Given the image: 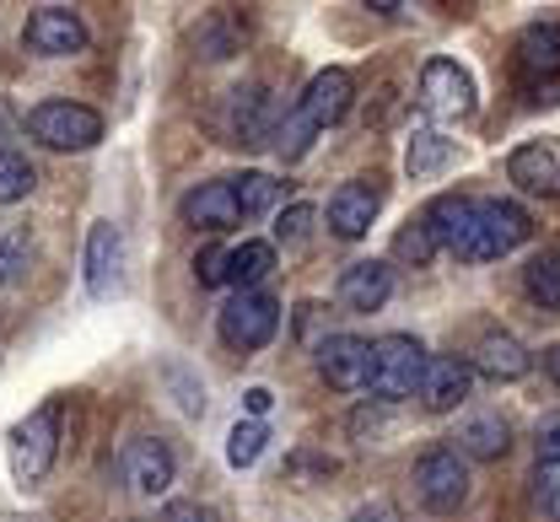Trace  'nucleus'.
<instances>
[{
  "instance_id": "11",
  "label": "nucleus",
  "mask_w": 560,
  "mask_h": 522,
  "mask_svg": "<svg viewBox=\"0 0 560 522\" xmlns=\"http://www.w3.org/2000/svg\"><path fill=\"white\" fill-rule=\"evenodd\" d=\"M469 382H475V367L458 361V356H425V372H420V404L431 415H447L469 399Z\"/></svg>"
},
{
  "instance_id": "18",
  "label": "nucleus",
  "mask_w": 560,
  "mask_h": 522,
  "mask_svg": "<svg viewBox=\"0 0 560 522\" xmlns=\"http://www.w3.org/2000/svg\"><path fill=\"white\" fill-rule=\"evenodd\" d=\"M506 178L528 194H560V156L550 146H517L506 156Z\"/></svg>"
},
{
  "instance_id": "24",
  "label": "nucleus",
  "mask_w": 560,
  "mask_h": 522,
  "mask_svg": "<svg viewBox=\"0 0 560 522\" xmlns=\"http://www.w3.org/2000/svg\"><path fill=\"white\" fill-rule=\"evenodd\" d=\"M453 156H458V146H453L447 135H436V130H416V141H410V151H405V173H410L416 183L442 178V173L453 167Z\"/></svg>"
},
{
  "instance_id": "5",
  "label": "nucleus",
  "mask_w": 560,
  "mask_h": 522,
  "mask_svg": "<svg viewBox=\"0 0 560 522\" xmlns=\"http://www.w3.org/2000/svg\"><path fill=\"white\" fill-rule=\"evenodd\" d=\"M60 452V404H38L27 420L11 426V474L22 485H38L55 468Z\"/></svg>"
},
{
  "instance_id": "20",
  "label": "nucleus",
  "mask_w": 560,
  "mask_h": 522,
  "mask_svg": "<svg viewBox=\"0 0 560 522\" xmlns=\"http://www.w3.org/2000/svg\"><path fill=\"white\" fill-rule=\"evenodd\" d=\"M469 216H475V200L469 194H436L431 205H425V216H420V226L431 232V242L436 248H458L464 242V232H469Z\"/></svg>"
},
{
  "instance_id": "7",
  "label": "nucleus",
  "mask_w": 560,
  "mask_h": 522,
  "mask_svg": "<svg viewBox=\"0 0 560 522\" xmlns=\"http://www.w3.org/2000/svg\"><path fill=\"white\" fill-rule=\"evenodd\" d=\"M420 108L431 119H469L475 114V75L464 71L458 60H425L420 71Z\"/></svg>"
},
{
  "instance_id": "39",
  "label": "nucleus",
  "mask_w": 560,
  "mask_h": 522,
  "mask_svg": "<svg viewBox=\"0 0 560 522\" xmlns=\"http://www.w3.org/2000/svg\"><path fill=\"white\" fill-rule=\"evenodd\" d=\"M16 124H22V119H16V108H11V103L0 97V151H5V141L16 135Z\"/></svg>"
},
{
  "instance_id": "13",
  "label": "nucleus",
  "mask_w": 560,
  "mask_h": 522,
  "mask_svg": "<svg viewBox=\"0 0 560 522\" xmlns=\"http://www.w3.org/2000/svg\"><path fill=\"white\" fill-rule=\"evenodd\" d=\"M377 211H383V194H377L372 183H361V178H355V183H340L335 200H329V232L346 237V242H355V237L372 232Z\"/></svg>"
},
{
  "instance_id": "10",
  "label": "nucleus",
  "mask_w": 560,
  "mask_h": 522,
  "mask_svg": "<svg viewBox=\"0 0 560 522\" xmlns=\"http://www.w3.org/2000/svg\"><path fill=\"white\" fill-rule=\"evenodd\" d=\"M366 367H372V340H361V334H324L318 340V372L329 388H340V393L366 388Z\"/></svg>"
},
{
  "instance_id": "17",
  "label": "nucleus",
  "mask_w": 560,
  "mask_h": 522,
  "mask_svg": "<svg viewBox=\"0 0 560 522\" xmlns=\"http://www.w3.org/2000/svg\"><path fill=\"white\" fill-rule=\"evenodd\" d=\"M388 297H394V270L383 259H361L340 275V301L350 312H377Z\"/></svg>"
},
{
  "instance_id": "38",
  "label": "nucleus",
  "mask_w": 560,
  "mask_h": 522,
  "mask_svg": "<svg viewBox=\"0 0 560 522\" xmlns=\"http://www.w3.org/2000/svg\"><path fill=\"white\" fill-rule=\"evenodd\" d=\"M350 522H399V518H394V507H388V501H372V507H361Z\"/></svg>"
},
{
  "instance_id": "6",
  "label": "nucleus",
  "mask_w": 560,
  "mask_h": 522,
  "mask_svg": "<svg viewBox=\"0 0 560 522\" xmlns=\"http://www.w3.org/2000/svg\"><path fill=\"white\" fill-rule=\"evenodd\" d=\"M416 496L431 512H458L469 501V463L453 448H431L416 463Z\"/></svg>"
},
{
  "instance_id": "21",
  "label": "nucleus",
  "mask_w": 560,
  "mask_h": 522,
  "mask_svg": "<svg viewBox=\"0 0 560 522\" xmlns=\"http://www.w3.org/2000/svg\"><path fill=\"white\" fill-rule=\"evenodd\" d=\"M276 264H280V253H276V242H243V248H232L226 253V281L237 286V292H265V281L276 275Z\"/></svg>"
},
{
  "instance_id": "30",
  "label": "nucleus",
  "mask_w": 560,
  "mask_h": 522,
  "mask_svg": "<svg viewBox=\"0 0 560 522\" xmlns=\"http://www.w3.org/2000/svg\"><path fill=\"white\" fill-rule=\"evenodd\" d=\"M313 226H318V211L313 205H285L280 211V222H276V248H307L313 242Z\"/></svg>"
},
{
  "instance_id": "35",
  "label": "nucleus",
  "mask_w": 560,
  "mask_h": 522,
  "mask_svg": "<svg viewBox=\"0 0 560 522\" xmlns=\"http://www.w3.org/2000/svg\"><path fill=\"white\" fill-rule=\"evenodd\" d=\"M162 522H215V518H210L200 501H173V507L162 512Z\"/></svg>"
},
{
  "instance_id": "14",
  "label": "nucleus",
  "mask_w": 560,
  "mask_h": 522,
  "mask_svg": "<svg viewBox=\"0 0 560 522\" xmlns=\"http://www.w3.org/2000/svg\"><path fill=\"white\" fill-rule=\"evenodd\" d=\"M350 97H355V86H350V75L340 66H329V71H318L307 81V92H302V114L318 124V130H329V124H340L350 114Z\"/></svg>"
},
{
  "instance_id": "28",
  "label": "nucleus",
  "mask_w": 560,
  "mask_h": 522,
  "mask_svg": "<svg viewBox=\"0 0 560 522\" xmlns=\"http://www.w3.org/2000/svg\"><path fill=\"white\" fill-rule=\"evenodd\" d=\"M33 183H38V173H33V162L22 156V151H0V205H16V200H27L33 194Z\"/></svg>"
},
{
  "instance_id": "27",
  "label": "nucleus",
  "mask_w": 560,
  "mask_h": 522,
  "mask_svg": "<svg viewBox=\"0 0 560 522\" xmlns=\"http://www.w3.org/2000/svg\"><path fill=\"white\" fill-rule=\"evenodd\" d=\"M523 292L539 301V307H560V253H539V259H528V270H523Z\"/></svg>"
},
{
  "instance_id": "2",
  "label": "nucleus",
  "mask_w": 560,
  "mask_h": 522,
  "mask_svg": "<svg viewBox=\"0 0 560 522\" xmlns=\"http://www.w3.org/2000/svg\"><path fill=\"white\" fill-rule=\"evenodd\" d=\"M420 372H425V351L416 334H383L372 340V367H366V393L377 404H399L420 393Z\"/></svg>"
},
{
  "instance_id": "9",
  "label": "nucleus",
  "mask_w": 560,
  "mask_h": 522,
  "mask_svg": "<svg viewBox=\"0 0 560 522\" xmlns=\"http://www.w3.org/2000/svg\"><path fill=\"white\" fill-rule=\"evenodd\" d=\"M22 44H27L33 55H44V60H70V55H81V49L92 44V33H86V22H81L70 5H44V11L27 16Z\"/></svg>"
},
{
  "instance_id": "19",
  "label": "nucleus",
  "mask_w": 560,
  "mask_h": 522,
  "mask_svg": "<svg viewBox=\"0 0 560 522\" xmlns=\"http://www.w3.org/2000/svg\"><path fill=\"white\" fill-rule=\"evenodd\" d=\"M517 71L528 75V81L560 75V22H534V27H523V38H517Z\"/></svg>"
},
{
  "instance_id": "4",
  "label": "nucleus",
  "mask_w": 560,
  "mask_h": 522,
  "mask_svg": "<svg viewBox=\"0 0 560 522\" xmlns=\"http://www.w3.org/2000/svg\"><path fill=\"white\" fill-rule=\"evenodd\" d=\"M276 329H280V301L270 297V292H237V297L221 307V318H215L221 345L237 351V356L265 351V345L276 340Z\"/></svg>"
},
{
  "instance_id": "33",
  "label": "nucleus",
  "mask_w": 560,
  "mask_h": 522,
  "mask_svg": "<svg viewBox=\"0 0 560 522\" xmlns=\"http://www.w3.org/2000/svg\"><path fill=\"white\" fill-rule=\"evenodd\" d=\"M27 264V248H22V232H0V286H11Z\"/></svg>"
},
{
  "instance_id": "37",
  "label": "nucleus",
  "mask_w": 560,
  "mask_h": 522,
  "mask_svg": "<svg viewBox=\"0 0 560 522\" xmlns=\"http://www.w3.org/2000/svg\"><path fill=\"white\" fill-rule=\"evenodd\" d=\"M243 404H248V420H265V415H270V404H276V393H270V388H248V393H243Z\"/></svg>"
},
{
  "instance_id": "34",
  "label": "nucleus",
  "mask_w": 560,
  "mask_h": 522,
  "mask_svg": "<svg viewBox=\"0 0 560 522\" xmlns=\"http://www.w3.org/2000/svg\"><path fill=\"white\" fill-rule=\"evenodd\" d=\"M534 448H539V463H545V468H560V410L539 420V437H534Z\"/></svg>"
},
{
  "instance_id": "16",
  "label": "nucleus",
  "mask_w": 560,
  "mask_h": 522,
  "mask_svg": "<svg viewBox=\"0 0 560 522\" xmlns=\"http://www.w3.org/2000/svg\"><path fill=\"white\" fill-rule=\"evenodd\" d=\"M178 216H184L189 226H200V232H232V226L243 222L226 178H221V183H200V189H189V194H184V205H178Z\"/></svg>"
},
{
  "instance_id": "15",
  "label": "nucleus",
  "mask_w": 560,
  "mask_h": 522,
  "mask_svg": "<svg viewBox=\"0 0 560 522\" xmlns=\"http://www.w3.org/2000/svg\"><path fill=\"white\" fill-rule=\"evenodd\" d=\"M119 264H125V237L114 222H97L86 232V292L108 297L119 286Z\"/></svg>"
},
{
  "instance_id": "23",
  "label": "nucleus",
  "mask_w": 560,
  "mask_h": 522,
  "mask_svg": "<svg viewBox=\"0 0 560 522\" xmlns=\"http://www.w3.org/2000/svg\"><path fill=\"white\" fill-rule=\"evenodd\" d=\"M458 452H469V458H501V452L512 448V426L495 415V410H480V415H469L464 426H458Z\"/></svg>"
},
{
  "instance_id": "32",
  "label": "nucleus",
  "mask_w": 560,
  "mask_h": 522,
  "mask_svg": "<svg viewBox=\"0 0 560 522\" xmlns=\"http://www.w3.org/2000/svg\"><path fill=\"white\" fill-rule=\"evenodd\" d=\"M226 253H232V248H221V242H206V248L195 253V281H200V286H226Z\"/></svg>"
},
{
  "instance_id": "22",
  "label": "nucleus",
  "mask_w": 560,
  "mask_h": 522,
  "mask_svg": "<svg viewBox=\"0 0 560 522\" xmlns=\"http://www.w3.org/2000/svg\"><path fill=\"white\" fill-rule=\"evenodd\" d=\"M475 367H480L490 382H517V377L528 372V351H523V340H512V334H486V340L475 345Z\"/></svg>"
},
{
  "instance_id": "8",
  "label": "nucleus",
  "mask_w": 560,
  "mask_h": 522,
  "mask_svg": "<svg viewBox=\"0 0 560 522\" xmlns=\"http://www.w3.org/2000/svg\"><path fill=\"white\" fill-rule=\"evenodd\" d=\"M221 135L226 146H270L276 135V108L265 86H237L221 97Z\"/></svg>"
},
{
  "instance_id": "26",
  "label": "nucleus",
  "mask_w": 560,
  "mask_h": 522,
  "mask_svg": "<svg viewBox=\"0 0 560 522\" xmlns=\"http://www.w3.org/2000/svg\"><path fill=\"white\" fill-rule=\"evenodd\" d=\"M313 135H318V124H313L302 108H291L285 119H276V135H270V146H276L280 162H302V156L313 151Z\"/></svg>"
},
{
  "instance_id": "12",
  "label": "nucleus",
  "mask_w": 560,
  "mask_h": 522,
  "mask_svg": "<svg viewBox=\"0 0 560 522\" xmlns=\"http://www.w3.org/2000/svg\"><path fill=\"white\" fill-rule=\"evenodd\" d=\"M119 474H125V485H130L136 496H162V490L173 485L178 463H173L167 442L140 437V442H130V448H125V458H119Z\"/></svg>"
},
{
  "instance_id": "40",
  "label": "nucleus",
  "mask_w": 560,
  "mask_h": 522,
  "mask_svg": "<svg viewBox=\"0 0 560 522\" xmlns=\"http://www.w3.org/2000/svg\"><path fill=\"white\" fill-rule=\"evenodd\" d=\"M545 372L560 382V345H556V351H545Z\"/></svg>"
},
{
  "instance_id": "36",
  "label": "nucleus",
  "mask_w": 560,
  "mask_h": 522,
  "mask_svg": "<svg viewBox=\"0 0 560 522\" xmlns=\"http://www.w3.org/2000/svg\"><path fill=\"white\" fill-rule=\"evenodd\" d=\"M539 507L560 522V474H539Z\"/></svg>"
},
{
  "instance_id": "25",
  "label": "nucleus",
  "mask_w": 560,
  "mask_h": 522,
  "mask_svg": "<svg viewBox=\"0 0 560 522\" xmlns=\"http://www.w3.org/2000/svg\"><path fill=\"white\" fill-rule=\"evenodd\" d=\"M226 183H232V200H237L243 222H254V216H265V211L280 205V183L270 173H243V178H226Z\"/></svg>"
},
{
  "instance_id": "1",
  "label": "nucleus",
  "mask_w": 560,
  "mask_h": 522,
  "mask_svg": "<svg viewBox=\"0 0 560 522\" xmlns=\"http://www.w3.org/2000/svg\"><path fill=\"white\" fill-rule=\"evenodd\" d=\"M528 211L512 205V200H475V216H469V232L464 242L453 248L464 264H490V259H506L517 242H528Z\"/></svg>"
},
{
  "instance_id": "3",
  "label": "nucleus",
  "mask_w": 560,
  "mask_h": 522,
  "mask_svg": "<svg viewBox=\"0 0 560 522\" xmlns=\"http://www.w3.org/2000/svg\"><path fill=\"white\" fill-rule=\"evenodd\" d=\"M27 135L44 141L49 151H86L103 141V114L70 97H49L27 114Z\"/></svg>"
},
{
  "instance_id": "31",
  "label": "nucleus",
  "mask_w": 560,
  "mask_h": 522,
  "mask_svg": "<svg viewBox=\"0 0 560 522\" xmlns=\"http://www.w3.org/2000/svg\"><path fill=\"white\" fill-rule=\"evenodd\" d=\"M436 253V242H431V232L420 222H405V232L394 237V259H405V264H425Z\"/></svg>"
},
{
  "instance_id": "29",
  "label": "nucleus",
  "mask_w": 560,
  "mask_h": 522,
  "mask_svg": "<svg viewBox=\"0 0 560 522\" xmlns=\"http://www.w3.org/2000/svg\"><path fill=\"white\" fill-rule=\"evenodd\" d=\"M265 442H270L265 420H237L232 437H226V463H232V468H254V463L265 458Z\"/></svg>"
}]
</instances>
